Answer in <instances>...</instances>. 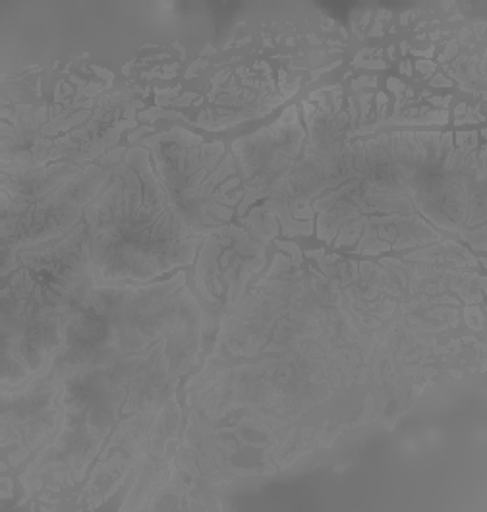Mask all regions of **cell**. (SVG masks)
<instances>
[{
	"instance_id": "6da1fadb",
	"label": "cell",
	"mask_w": 487,
	"mask_h": 512,
	"mask_svg": "<svg viewBox=\"0 0 487 512\" xmlns=\"http://www.w3.org/2000/svg\"><path fill=\"white\" fill-rule=\"evenodd\" d=\"M89 269L103 281H145L190 263L198 238L176 211L140 151L130 153L115 180L87 209Z\"/></svg>"
}]
</instances>
